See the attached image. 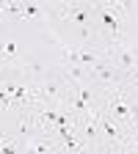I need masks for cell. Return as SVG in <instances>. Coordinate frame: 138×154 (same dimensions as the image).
I'll use <instances>...</instances> for the list:
<instances>
[{"label":"cell","instance_id":"obj_6","mask_svg":"<svg viewBox=\"0 0 138 154\" xmlns=\"http://www.w3.org/2000/svg\"><path fill=\"white\" fill-rule=\"evenodd\" d=\"M127 85H130V88H138V66H135L133 72H127Z\"/></svg>","mask_w":138,"mask_h":154},{"label":"cell","instance_id":"obj_5","mask_svg":"<svg viewBox=\"0 0 138 154\" xmlns=\"http://www.w3.org/2000/svg\"><path fill=\"white\" fill-rule=\"evenodd\" d=\"M47 8H50V17H55V19H77L83 25V38L91 36L86 28L91 19V3H53Z\"/></svg>","mask_w":138,"mask_h":154},{"label":"cell","instance_id":"obj_4","mask_svg":"<svg viewBox=\"0 0 138 154\" xmlns=\"http://www.w3.org/2000/svg\"><path fill=\"white\" fill-rule=\"evenodd\" d=\"M88 85L100 88V91L116 88V85H127V72H122L116 63H111L108 58H105V61L88 66Z\"/></svg>","mask_w":138,"mask_h":154},{"label":"cell","instance_id":"obj_2","mask_svg":"<svg viewBox=\"0 0 138 154\" xmlns=\"http://www.w3.org/2000/svg\"><path fill=\"white\" fill-rule=\"evenodd\" d=\"M97 127H100V146L102 149H108V151H124V154L133 151V132L124 124H119L116 119H111L108 113L100 110Z\"/></svg>","mask_w":138,"mask_h":154},{"label":"cell","instance_id":"obj_1","mask_svg":"<svg viewBox=\"0 0 138 154\" xmlns=\"http://www.w3.org/2000/svg\"><path fill=\"white\" fill-rule=\"evenodd\" d=\"M127 3H91V14L97 17L100 28L94 30V36L100 42H113V38H122V25L127 19Z\"/></svg>","mask_w":138,"mask_h":154},{"label":"cell","instance_id":"obj_7","mask_svg":"<svg viewBox=\"0 0 138 154\" xmlns=\"http://www.w3.org/2000/svg\"><path fill=\"white\" fill-rule=\"evenodd\" d=\"M8 143H14V138H11V135H3V132H0V149L8 146Z\"/></svg>","mask_w":138,"mask_h":154},{"label":"cell","instance_id":"obj_3","mask_svg":"<svg viewBox=\"0 0 138 154\" xmlns=\"http://www.w3.org/2000/svg\"><path fill=\"white\" fill-rule=\"evenodd\" d=\"M102 44V52L111 63H116L122 72H133L138 66V44L127 42V38H113V42H100Z\"/></svg>","mask_w":138,"mask_h":154}]
</instances>
